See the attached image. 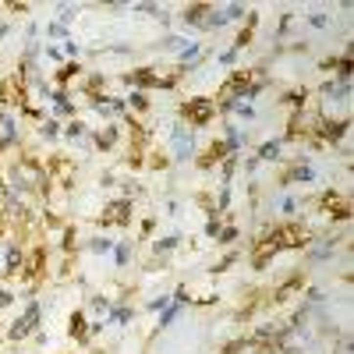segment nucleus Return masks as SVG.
<instances>
[{
	"instance_id": "aec40b11",
	"label": "nucleus",
	"mask_w": 354,
	"mask_h": 354,
	"mask_svg": "<svg viewBox=\"0 0 354 354\" xmlns=\"http://www.w3.org/2000/svg\"><path fill=\"white\" fill-rule=\"evenodd\" d=\"M64 135H67V138H82V135H85V124H82V121H71V124L64 128Z\"/></svg>"
},
{
	"instance_id": "20e7f679",
	"label": "nucleus",
	"mask_w": 354,
	"mask_h": 354,
	"mask_svg": "<svg viewBox=\"0 0 354 354\" xmlns=\"http://www.w3.org/2000/svg\"><path fill=\"white\" fill-rule=\"evenodd\" d=\"M128 220H131V199H117L103 209V223H121L124 227Z\"/></svg>"
},
{
	"instance_id": "b1692460",
	"label": "nucleus",
	"mask_w": 354,
	"mask_h": 354,
	"mask_svg": "<svg viewBox=\"0 0 354 354\" xmlns=\"http://www.w3.org/2000/svg\"><path fill=\"white\" fill-rule=\"evenodd\" d=\"M234 110H238V113L244 117V121H252V117H255V110H252V103H234Z\"/></svg>"
},
{
	"instance_id": "a878e982",
	"label": "nucleus",
	"mask_w": 354,
	"mask_h": 354,
	"mask_svg": "<svg viewBox=\"0 0 354 354\" xmlns=\"http://www.w3.org/2000/svg\"><path fill=\"white\" fill-rule=\"evenodd\" d=\"M199 50H202L199 43H191V46H184V50H181V61H191V57H199Z\"/></svg>"
},
{
	"instance_id": "ddd939ff",
	"label": "nucleus",
	"mask_w": 354,
	"mask_h": 354,
	"mask_svg": "<svg viewBox=\"0 0 354 354\" xmlns=\"http://www.w3.org/2000/svg\"><path fill=\"white\" fill-rule=\"evenodd\" d=\"M255 22H259V14L248 11V28H241V36H238V43H234V50H244L248 43H252V28H255Z\"/></svg>"
},
{
	"instance_id": "7ed1b4c3",
	"label": "nucleus",
	"mask_w": 354,
	"mask_h": 354,
	"mask_svg": "<svg viewBox=\"0 0 354 354\" xmlns=\"http://www.w3.org/2000/svg\"><path fill=\"white\" fill-rule=\"evenodd\" d=\"M36 326H39V305H36V301H28L25 315H22V319L11 326V340H22V336H28V333H32Z\"/></svg>"
},
{
	"instance_id": "2eb2a0df",
	"label": "nucleus",
	"mask_w": 354,
	"mask_h": 354,
	"mask_svg": "<svg viewBox=\"0 0 354 354\" xmlns=\"http://www.w3.org/2000/svg\"><path fill=\"white\" fill-rule=\"evenodd\" d=\"M113 145H117V128L107 124V128L96 135V149H113Z\"/></svg>"
},
{
	"instance_id": "a211bd4d",
	"label": "nucleus",
	"mask_w": 354,
	"mask_h": 354,
	"mask_svg": "<svg viewBox=\"0 0 354 354\" xmlns=\"http://www.w3.org/2000/svg\"><path fill=\"white\" fill-rule=\"evenodd\" d=\"M75 75H82V67H78V64H64L61 71H57V82H61V85H64V82H71V78H75Z\"/></svg>"
},
{
	"instance_id": "473e14b6",
	"label": "nucleus",
	"mask_w": 354,
	"mask_h": 354,
	"mask_svg": "<svg viewBox=\"0 0 354 354\" xmlns=\"http://www.w3.org/2000/svg\"><path fill=\"white\" fill-rule=\"evenodd\" d=\"M4 227H7V223H4V213H0V234H4Z\"/></svg>"
},
{
	"instance_id": "f03ea898",
	"label": "nucleus",
	"mask_w": 354,
	"mask_h": 354,
	"mask_svg": "<svg viewBox=\"0 0 354 354\" xmlns=\"http://www.w3.org/2000/svg\"><path fill=\"white\" fill-rule=\"evenodd\" d=\"M319 209L326 213V216H333V220H347V216H351V202L340 199V191L326 188V191L319 195Z\"/></svg>"
},
{
	"instance_id": "cd10ccee",
	"label": "nucleus",
	"mask_w": 354,
	"mask_h": 354,
	"mask_svg": "<svg viewBox=\"0 0 354 354\" xmlns=\"http://www.w3.org/2000/svg\"><path fill=\"white\" fill-rule=\"evenodd\" d=\"M128 259H131V244H128V241H124V244H121V248H117V262H121V266H124V262H128Z\"/></svg>"
},
{
	"instance_id": "423d86ee",
	"label": "nucleus",
	"mask_w": 354,
	"mask_h": 354,
	"mask_svg": "<svg viewBox=\"0 0 354 354\" xmlns=\"http://www.w3.org/2000/svg\"><path fill=\"white\" fill-rule=\"evenodd\" d=\"M298 290H305V273H294L287 284H280V287L273 290V301H276V305H287Z\"/></svg>"
},
{
	"instance_id": "4be33fe9",
	"label": "nucleus",
	"mask_w": 354,
	"mask_h": 354,
	"mask_svg": "<svg viewBox=\"0 0 354 354\" xmlns=\"http://www.w3.org/2000/svg\"><path fill=\"white\" fill-rule=\"evenodd\" d=\"M170 248H177V238H174V234H170V238H159V241H156V252H159V255L170 252Z\"/></svg>"
},
{
	"instance_id": "5701e85b",
	"label": "nucleus",
	"mask_w": 354,
	"mask_h": 354,
	"mask_svg": "<svg viewBox=\"0 0 354 354\" xmlns=\"http://www.w3.org/2000/svg\"><path fill=\"white\" fill-rule=\"evenodd\" d=\"M216 238H220V244H230L234 238H238V227H223V230L216 234Z\"/></svg>"
},
{
	"instance_id": "f257e3e1",
	"label": "nucleus",
	"mask_w": 354,
	"mask_h": 354,
	"mask_svg": "<svg viewBox=\"0 0 354 354\" xmlns=\"http://www.w3.org/2000/svg\"><path fill=\"white\" fill-rule=\"evenodd\" d=\"M181 113H184V121H188L191 128H205V124L213 121L216 107H213V99H188L184 107H181Z\"/></svg>"
},
{
	"instance_id": "39448f33",
	"label": "nucleus",
	"mask_w": 354,
	"mask_h": 354,
	"mask_svg": "<svg viewBox=\"0 0 354 354\" xmlns=\"http://www.w3.org/2000/svg\"><path fill=\"white\" fill-rule=\"evenodd\" d=\"M227 156H230V153H227V145H223V142H209V145H205V149L199 153V167H202V170H209V167H216V163H223Z\"/></svg>"
},
{
	"instance_id": "c756f323",
	"label": "nucleus",
	"mask_w": 354,
	"mask_h": 354,
	"mask_svg": "<svg viewBox=\"0 0 354 354\" xmlns=\"http://www.w3.org/2000/svg\"><path fill=\"white\" fill-rule=\"evenodd\" d=\"M223 14H227V18H244V7H241V4H234V7H227Z\"/></svg>"
},
{
	"instance_id": "2f4dec72",
	"label": "nucleus",
	"mask_w": 354,
	"mask_h": 354,
	"mask_svg": "<svg viewBox=\"0 0 354 354\" xmlns=\"http://www.w3.org/2000/svg\"><path fill=\"white\" fill-rule=\"evenodd\" d=\"M11 301H14V294H11V290H0V308L11 305Z\"/></svg>"
},
{
	"instance_id": "9b49d317",
	"label": "nucleus",
	"mask_w": 354,
	"mask_h": 354,
	"mask_svg": "<svg viewBox=\"0 0 354 354\" xmlns=\"http://www.w3.org/2000/svg\"><path fill=\"white\" fill-rule=\"evenodd\" d=\"M209 11H213V4H188V7H184V22H188V25H202Z\"/></svg>"
},
{
	"instance_id": "4468645a",
	"label": "nucleus",
	"mask_w": 354,
	"mask_h": 354,
	"mask_svg": "<svg viewBox=\"0 0 354 354\" xmlns=\"http://www.w3.org/2000/svg\"><path fill=\"white\" fill-rule=\"evenodd\" d=\"M280 149H284V142L280 138H269L259 145V159H280Z\"/></svg>"
},
{
	"instance_id": "9d476101",
	"label": "nucleus",
	"mask_w": 354,
	"mask_h": 354,
	"mask_svg": "<svg viewBox=\"0 0 354 354\" xmlns=\"http://www.w3.org/2000/svg\"><path fill=\"white\" fill-rule=\"evenodd\" d=\"M22 269H25V252L18 244H7V266H4V273L7 276H22Z\"/></svg>"
},
{
	"instance_id": "7c9ffc66",
	"label": "nucleus",
	"mask_w": 354,
	"mask_h": 354,
	"mask_svg": "<svg viewBox=\"0 0 354 354\" xmlns=\"http://www.w3.org/2000/svg\"><path fill=\"white\" fill-rule=\"evenodd\" d=\"M234 57H238V50H227V53H220V64H234Z\"/></svg>"
},
{
	"instance_id": "0eeeda50",
	"label": "nucleus",
	"mask_w": 354,
	"mask_h": 354,
	"mask_svg": "<svg viewBox=\"0 0 354 354\" xmlns=\"http://www.w3.org/2000/svg\"><path fill=\"white\" fill-rule=\"evenodd\" d=\"M43 269H46V248L39 244L32 255H25V269H22V276H25V280H39Z\"/></svg>"
},
{
	"instance_id": "bb28decb",
	"label": "nucleus",
	"mask_w": 354,
	"mask_h": 354,
	"mask_svg": "<svg viewBox=\"0 0 354 354\" xmlns=\"http://www.w3.org/2000/svg\"><path fill=\"white\" fill-rule=\"evenodd\" d=\"M110 248H113V241H107V238H96L92 241V252H110Z\"/></svg>"
},
{
	"instance_id": "412c9836",
	"label": "nucleus",
	"mask_w": 354,
	"mask_h": 354,
	"mask_svg": "<svg viewBox=\"0 0 354 354\" xmlns=\"http://www.w3.org/2000/svg\"><path fill=\"white\" fill-rule=\"evenodd\" d=\"M43 135H46V138H57V135H61V124H57L53 117H50V121H43Z\"/></svg>"
},
{
	"instance_id": "6e6552de",
	"label": "nucleus",
	"mask_w": 354,
	"mask_h": 354,
	"mask_svg": "<svg viewBox=\"0 0 354 354\" xmlns=\"http://www.w3.org/2000/svg\"><path fill=\"white\" fill-rule=\"evenodd\" d=\"M174 145H177V159H191V149H195V135H191L184 124H177V128H174Z\"/></svg>"
},
{
	"instance_id": "f3484780",
	"label": "nucleus",
	"mask_w": 354,
	"mask_h": 354,
	"mask_svg": "<svg viewBox=\"0 0 354 354\" xmlns=\"http://www.w3.org/2000/svg\"><path fill=\"white\" fill-rule=\"evenodd\" d=\"M177 312H181V301H174L170 308H163V315H159V330H163V326H170V322L177 319Z\"/></svg>"
},
{
	"instance_id": "c85d7f7f",
	"label": "nucleus",
	"mask_w": 354,
	"mask_h": 354,
	"mask_svg": "<svg viewBox=\"0 0 354 354\" xmlns=\"http://www.w3.org/2000/svg\"><path fill=\"white\" fill-rule=\"evenodd\" d=\"M131 319V308H117V312L110 315V322H128Z\"/></svg>"
},
{
	"instance_id": "393cba45",
	"label": "nucleus",
	"mask_w": 354,
	"mask_h": 354,
	"mask_svg": "<svg viewBox=\"0 0 354 354\" xmlns=\"http://www.w3.org/2000/svg\"><path fill=\"white\" fill-rule=\"evenodd\" d=\"M308 22H312L315 28H322V25L330 22V18H326V14H322V11H312V14H308Z\"/></svg>"
},
{
	"instance_id": "1a4fd4ad",
	"label": "nucleus",
	"mask_w": 354,
	"mask_h": 354,
	"mask_svg": "<svg viewBox=\"0 0 354 354\" xmlns=\"http://www.w3.org/2000/svg\"><path fill=\"white\" fill-rule=\"evenodd\" d=\"M124 78L135 85L138 92L142 88H159V75H153V67H138V71H131V75H124Z\"/></svg>"
},
{
	"instance_id": "f8f14e48",
	"label": "nucleus",
	"mask_w": 354,
	"mask_h": 354,
	"mask_svg": "<svg viewBox=\"0 0 354 354\" xmlns=\"http://www.w3.org/2000/svg\"><path fill=\"white\" fill-rule=\"evenodd\" d=\"M290 181H301V184H308V181H315V170L301 163V167H294V170H287V174H284V184H290Z\"/></svg>"
},
{
	"instance_id": "6ab92c4d",
	"label": "nucleus",
	"mask_w": 354,
	"mask_h": 354,
	"mask_svg": "<svg viewBox=\"0 0 354 354\" xmlns=\"http://www.w3.org/2000/svg\"><path fill=\"white\" fill-rule=\"evenodd\" d=\"M124 103H131L135 110H149V99H145V92H138V88H135V92H131Z\"/></svg>"
},
{
	"instance_id": "dca6fc26",
	"label": "nucleus",
	"mask_w": 354,
	"mask_h": 354,
	"mask_svg": "<svg viewBox=\"0 0 354 354\" xmlns=\"http://www.w3.org/2000/svg\"><path fill=\"white\" fill-rule=\"evenodd\" d=\"M305 99H308V88H294V92L284 96V103H290V107H298V110L305 107Z\"/></svg>"
}]
</instances>
